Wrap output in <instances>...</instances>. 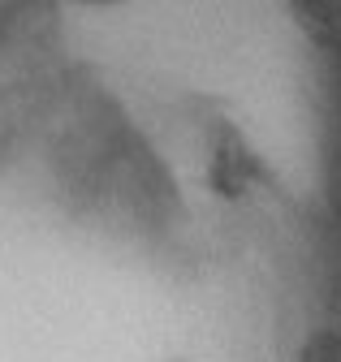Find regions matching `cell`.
<instances>
[{"mask_svg":"<svg viewBox=\"0 0 341 362\" xmlns=\"http://www.w3.org/2000/svg\"><path fill=\"white\" fill-rule=\"evenodd\" d=\"M255 168H260V156L246 143V134L238 125H221V139L212 143V156H207L212 190H221L225 199H242L255 186Z\"/></svg>","mask_w":341,"mask_h":362,"instance_id":"6da1fadb","label":"cell"},{"mask_svg":"<svg viewBox=\"0 0 341 362\" xmlns=\"http://www.w3.org/2000/svg\"><path fill=\"white\" fill-rule=\"evenodd\" d=\"M277 5L307 43L328 52L341 48V0H277Z\"/></svg>","mask_w":341,"mask_h":362,"instance_id":"7a4b0ae2","label":"cell"},{"mask_svg":"<svg viewBox=\"0 0 341 362\" xmlns=\"http://www.w3.org/2000/svg\"><path fill=\"white\" fill-rule=\"evenodd\" d=\"M294 362H341V320L311 328L294 349Z\"/></svg>","mask_w":341,"mask_h":362,"instance_id":"3957f363","label":"cell"},{"mask_svg":"<svg viewBox=\"0 0 341 362\" xmlns=\"http://www.w3.org/2000/svg\"><path fill=\"white\" fill-rule=\"evenodd\" d=\"M65 5H74V9H117L125 0H65Z\"/></svg>","mask_w":341,"mask_h":362,"instance_id":"277c9868","label":"cell"},{"mask_svg":"<svg viewBox=\"0 0 341 362\" xmlns=\"http://www.w3.org/2000/svg\"><path fill=\"white\" fill-rule=\"evenodd\" d=\"M337 289H341V263H337Z\"/></svg>","mask_w":341,"mask_h":362,"instance_id":"5b68a950","label":"cell"}]
</instances>
